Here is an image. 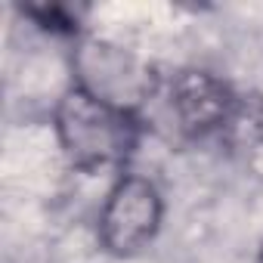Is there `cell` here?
Masks as SVG:
<instances>
[{
    "label": "cell",
    "mask_w": 263,
    "mask_h": 263,
    "mask_svg": "<svg viewBox=\"0 0 263 263\" xmlns=\"http://www.w3.org/2000/svg\"><path fill=\"white\" fill-rule=\"evenodd\" d=\"M74 84L93 93L96 99L134 111L152 96V71L130 50L108 41H84L74 56Z\"/></svg>",
    "instance_id": "3"
},
{
    "label": "cell",
    "mask_w": 263,
    "mask_h": 263,
    "mask_svg": "<svg viewBox=\"0 0 263 263\" xmlns=\"http://www.w3.org/2000/svg\"><path fill=\"white\" fill-rule=\"evenodd\" d=\"M22 13H25V16H31V19H37V25H41V28H47V31H59V34H71V31H78V25H81V10L65 7V4L25 7Z\"/></svg>",
    "instance_id": "5"
},
{
    "label": "cell",
    "mask_w": 263,
    "mask_h": 263,
    "mask_svg": "<svg viewBox=\"0 0 263 263\" xmlns=\"http://www.w3.org/2000/svg\"><path fill=\"white\" fill-rule=\"evenodd\" d=\"M164 201L149 177L124 174L105 195L99 211V241L115 257L140 254L161 229Z\"/></svg>",
    "instance_id": "2"
},
{
    "label": "cell",
    "mask_w": 263,
    "mask_h": 263,
    "mask_svg": "<svg viewBox=\"0 0 263 263\" xmlns=\"http://www.w3.org/2000/svg\"><path fill=\"white\" fill-rule=\"evenodd\" d=\"M53 127L68 164L78 171L118 167L130 158L140 140V121L134 111L115 108L78 84L59 96Z\"/></svg>",
    "instance_id": "1"
},
{
    "label": "cell",
    "mask_w": 263,
    "mask_h": 263,
    "mask_svg": "<svg viewBox=\"0 0 263 263\" xmlns=\"http://www.w3.org/2000/svg\"><path fill=\"white\" fill-rule=\"evenodd\" d=\"M167 108L183 134L208 137L235 121L238 99L217 74L186 68L167 87Z\"/></svg>",
    "instance_id": "4"
},
{
    "label": "cell",
    "mask_w": 263,
    "mask_h": 263,
    "mask_svg": "<svg viewBox=\"0 0 263 263\" xmlns=\"http://www.w3.org/2000/svg\"><path fill=\"white\" fill-rule=\"evenodd\" d=\"M260 263H263V248H260Z\"/></svg>",
    "instance_id": "7"
},
{
    "label": "cell",
    "mask_w": 263,
    "mask_h": 263,
    "mask_svg": "<svg viewBox=\"0 0 263 263\" xmlns=\"http://www.w3.org/2000/svg\"><path fill=\"white\" fill-rule=\"evenodd\" d=\"M254 171H257V177H263V140L254 143Z\"/></svg>",
    "instance_id": "6"
}]
</instances>
